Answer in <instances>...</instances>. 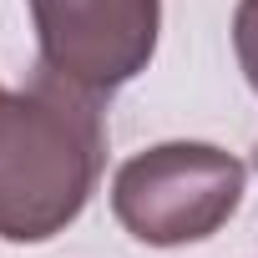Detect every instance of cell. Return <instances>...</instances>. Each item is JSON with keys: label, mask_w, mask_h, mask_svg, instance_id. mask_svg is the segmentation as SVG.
<instances>
[{"label": "cell", "mask_w": 258, "mask_h": 258, "mask_svg": "<svg viewBox=\"0 0 258 258\" xmlns=\"http://www.w3.org/2000/svg\"><path fill=\"white\" fill-rule=\"evenodd\" d=\"M233 51H238V66H243L248 86L258 91V0H238V11H233Z\"/></svg>", "instance_id": "cell-4"}, {"label": "cell", "mask_w": 258, "mask_h": 258, "mask_svg": "<svg viewBox=\"0 0 258 258\" xmlns=\"http://www.w3.org/2000/svg\"><path fill=\"white\" fill-rule=\"evenodd\" d=\"M253 167H258V147H253Z\"/></svg>", "instance_id": "cell-5"}, {"label": "cell", "mask_w": 258, "mask_h": 258, "mask_svg": "<svg viewBox=\"0 0 258 258\" xmlns=\"http://www.w3.org/2000/svg\"><path fill=\"white\" fill-rule=\"evenodd\" d=\"M41 66L106 96L157 56L162 0H26Z\"/></svg>", "instance_id": "cell-3"}, {"label": "cell", "mask_w": 258, "mask_h": 258, "mask_svg": "<svg viewBox=\"0 0 258 258\" xmlns=\"http://www.w3.org/2000/svg\"><path fill=\"white\" fill-rule=\"evenodd\" d=\"M101 96L36 66L26 86H0V238L46 243L96 192L106 162Z\"/></svg>", "instance_id": "cell-1"}, {"label": "cell", "mask_w": 258, "mask_h": 258, "mask_svg": "<svg viewBox=\"0 0 258 258\" xmlns=\"http://www.w3.org/2000/svg\"><path fill=\"white\" fill-rule=\"evenodd\" d=\"M243 182V162L213 142H157L116 167L111 213L147 248H182L213 238L238 213Z\"/></svg>", "instance_id": "cell-2"}]
</instances>
